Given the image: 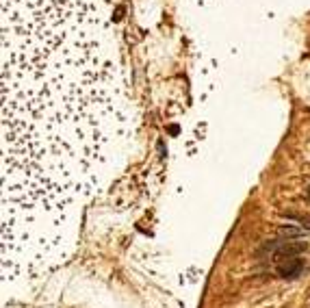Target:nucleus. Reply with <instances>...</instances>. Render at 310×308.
<instances>
[{
    "mask_svg": "<svg viewBox=\"0 0 310 308\" xmlns=\"http://www.w3.org/2000/svg\"><path fill=\"white\" fill-rule=\"evenodd\" d=\"M306 250V243L304 241H280V245H278L276 250V260H282V258H289V256H295L297 252Z\"/></svg>",
    "mask_w": 310,
    "mask_h": 308,
    "instance_id": "f257e3e1",
    "label": "nucleus"
},
{
    "mask_svg": "<svg viewBox=\"0 0 310 308\" xmlns=\"http://www.w3.org/2000/svg\"><path fill=\"white\" fill-rule=\"evenodd\" d=\"M278 272H280L282 276H289V278H293V276H297L301 272V260L295 258V256H289V258H282L278 260Z\"/></svg>",
    "mask_w": 310,
    "mask_h": 308,
    "instance_id": "f03ea898",
    "label": "nucleus"
}]
</instances>
